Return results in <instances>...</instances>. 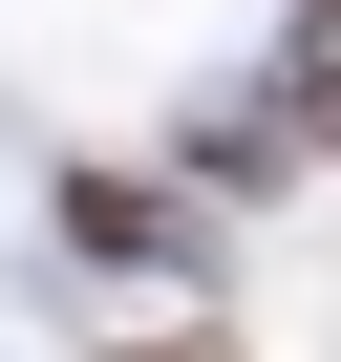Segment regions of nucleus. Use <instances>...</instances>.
<instances>
[{
  "mask_svg": "<svg viewBox=\"0 0 341 362\" xmlns=\"http://www.w3.org/2000/svg\"><path fill=\"white\" fill-rule=\"evenodd\" d=\"M64 235H86V256H170V192H128V170H64Z\"/></svg>",
  "mask_w": 341,
  "mask_h": 362,
  "instance_id": "obj_1",
  "label": "nucleus"
},
{
  "mask_svg": "<svg viewBox=\"0 0 341 362\" xmlns=\"http://www.w3.org/2000/svg\"><path fill=\"white\" fill-rule=\"evenodd\" d=\"M107 362H235V341H107Z\"/></svg>",
  "mask_w": 341,
  "mask_h": 362,
  "instance_id": "obj_2",
  "label": "nucleus"
}]
</instances>
